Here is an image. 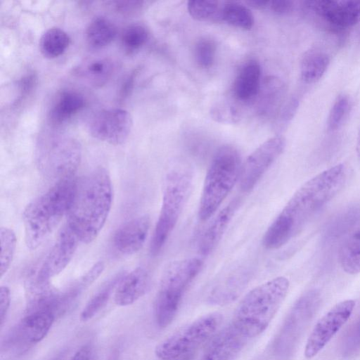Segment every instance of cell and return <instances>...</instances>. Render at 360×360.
Returning a JSON list of instances; mask_svg holds the SVG:
<instances>
[{
    "label": "cell",
    "mask_w": 360,
    "mask_h": 360,
    "mask_svg": "<svg viewBox=\"0 0 360 360\" xmlns=\"http://www.w3.org/2000/svg\"><path fill=\"white\" fill-rule=\"evenodd\" d=\"M299 105L298 100L296 98H290L283 107L280 115V124L282 126L287 124L293 117L297 107Z\"/></svg>",
    "instance_id": "74e56055"
},
{
    "label": "cell",
    "mask_w": 360,
    "mask_h": 360,
    "mask_svg": "<svg viewBox=\"0 0 360 360\" xmlns=\"http://www.w3.org/2000/svg\"><path fill=\"white\" fill-rule=\"evenodd\" d=\"M360 348V320L348 333L342 346L344 355L349 356Z\"/></svg>",
    "instance_id": "d590c367"
},
{
    "label": "cell",
    "mask_w": 360,
    "mask_h": 360,
    "mask_svg": "<svg viewBox=\"0 0 360 360\" xmlns=\"http://www.w3.org/2000/svg\"><path fill=\"white\" fill-rule=\"evenodd\" d=\"M150 285L148 272L137 267L122 276L115 289L114 300L117 305L125 307L132 304L147 291Z\"/></svg>",
    "instance_id": "ac0fdd59"
},
{
    "label": "cell",
    "mask_w": 360,
    "mask_h": 360,
    "mask_svg": "<svg viewBox=\"0 0 360 360\" xmlns=\"http://www.w3.org/2000/svg\"><path fill=\"white\" fill-rule=\"evenodd\" d=\"M134 83V76L130 75L124 83L123 87L121 89V96L122 97L126 96L129 91L131 89Z\"/></svg>",
    "instance_id": "7bdbcfd3"
},
{
    "label": "cell",
    "mask_w": 360,
    "mask_h": 360,
    "mask_svg": "<svg viewBox=\"0 0 360 360\" xmlns=\"http://www.w3.org/2000/svg\"><path fill=\"white\" fill-rule=\"evenodd\" d=\"M352 109L350 98L345 94L337 97L328 117L327 129L334 131L340 129L347 119Z\"/></svg>",
    "instance_id": "1f68e13d"
},
{
    "label": "cell",
    "mask_w": 360,
    "mask_h": 360,
    "mask_svg": "<svg viewBox=\"0 0 360 360\" xmlns=\"http://www.w3.org/2000/svg\"><path fill=\"white\" fill-rule=\"evenodd\" d=\"M15 232L8 227L0 229V274L1 278L8 271L12 263L16 248Z\"/></svg>",
    "instance_id": "4dcf8cb0"
},
{
    "label": "cell",
    "mask_w": 360,
    "mask_h": 360,
    "mask_svg": "<svg viewBox=\"0 0 360 360\" xmlns=\"http://www.w3.org/2000/svg\"><path fill=\"white\" fill-rule=\"evenodd\" d=\"M216 53L214 41L208 38L200 39L195 47V58L198 65L209 68L214 63Z\"/></svg>",
    "instance_id": "836d02e7"
},
{
    "label": "cell",
    "mask_w": 360,
    "mask_h": 360,
    "mask_svg": "<svg viewBox=\"0 0 360 360\" xmlns=\"http://www.w3.org/2000/svg\"><path fill=\"white\" fill-rule=\"evenodd\" d=\"M338 260L342 270L348 274L360 273V228L353 232L341 245Z\"/></svg>",
    "instance_id": "d4e9b609"
},
{
    "label": "cell",
    "mask_w": 360,
    "mask_h": 360,
    "mask_svg": "<svg viewBox=\"0 0 360 360\" xmlns=\"http://www.w3.org/2000/svg\"><path fill=\"white\" fill-rule=\"evenodd\" d=\"M214 120L221 123L237 122L241 116L240 110L233 103L226 101L216 103L210 110Z\"/></svg>",
    "instance_id": "e575fe53"
},
{
    "label": "cell",
    "mask_w": 360,
    "mask_h": 360,
    "mask_svg": "<svg viewBox=\"0 0 360 360\" xmlns=\"http://www.w3.org/2000/svg\"><path fill=\"white\" fill-rule=\"evenodd\" d=\"M116 34V27L110 20L104 17H97L87 27L86 39L90 46L100 49L110 44Z\"/></svg>",
    "instance_id": "484cf974"
},
{
    "label": "cell",
    "mask_w": 360,
    "mask_h": 360,
    "mask_svg": "<svg viewBox=\"0 0 360 360\" xmlns=\"http://www.w3.org/2000/svg\"><path fill=\"white\" fill-rule=\"evenodd\" d=\"M79 240L73 231L65 224L45 257L34 278L39 283H49L53 277L63 271L72 260Z\"/></svg>",
    "instance_id": "5bb4252c"
},
{
    "label": "cell",
    "mask_w": 360,
    "mask_h": 360,
    "mask_svg": "<svg viewBox=\"0 0 360 360\" xmlns=\"http://www.w3.org/2000/svg\"><path fill=\"white\" fill-rule=\"evenodd\" d=\"M304 11L335 30L360 22V1L312 0L303 2Z\"/></svg>",
    "instance_id": "7c38bea8"
},
{
    "label": "cell",
    "mask_w": 360,
    "mask_h": 360,
    "mask_svg": "<svg viewBox=\"0 0 360 360\" xmlns=\"http://www.w3.org/2000/svg\"><path fill=\"white\" fill-rule=\"evenodd\" d=\"M269 1H263V0H253V1H247L246 3L255 8H257V9H266V8H269Z\"/></svg>",
    "instance_id": "b9f144b4"
},
{
    "label": "cell",
    "mask_w": 360,
    "mask_h": 360,
    "mask_svg": "<svg viewBox=\"0 0 360 360\" xmlns=\"http://www.w3.org/2000/svg\"><path fill=\"white\" fill-rule=\"evenodd\" d=\"M148 37V33L144 26L134 24L124 29L121 37V41L126 51L134 52L146 44Z\"/></svg>",
    "instance_id": "d6a6232c"
},
{
    "label": "cell",
    "mask_w": 360,
    "mask_h": 360,
    "mask_svg": "<svg viewBox=\"0 0 360 360\" xmlns=\"http://www.w3.org/2000/svg\"><path fill=\"white\" fill-rule=\"evenodd\" d=\"M150 226L148 215L140 216L124 223L114 233V247L122 255H130L136 253L144 245Z\"/></svg>",
    "instance_id": "2e32d148"
},
{
    "label": "cell",
    "mask_w": 360,
    "mask_h": 360,
    "mask_svg": "<svg viewBox=\"0 0 360 360\" xmlns=\"http://www.w3.org/2000/svg\"><path fill=\"white\" fill-rule=\"evenodd\" d=\"M70 37L63 30L52 27L45 31L39 39V49L48 58H55L62 55L70 44Z\"/></svg>",
    "instance_id": "4316f807"
},
{
    "label": "cell",
    "mask_w": 360,
    "mask_h": 360,
    "mask_svg": "<svg viewBox=\"0 0 360 360\" xmlns=\"http://www.w3.org/2000/svg\"><path fill=\"white\" fill-rule=\"evenodd\" d=\"M295 6V1H270L268 8L276 14L285 15L292 11Z\"/></svg>",
    "instance_id": "f35d334b"
},
{
    "label": "cell",
    "mask_w": 360,
    "mask_h": 360,
    "mask_svg": "<svg viewBox=\"0 0 360 360\" xmlns=\"http://www.w3.org/2000/svg\"><path fill=\"white\" fill-rule=\"evenodd\" d=\"M222 321L219 312L192 321L160 342L155 348V356L160 360H177L189 355L214 336Z\"/></svg>",
    "instance_id": "ba28073f"
},
{
    "label": "cell",
    "mask_w": 360,
    "mask_h": 360,
    "mask_svg": "<svg viewBox=\"0 0 360 360\" xmlns=\"http://www.w3.org/2000/svg\"><path fill=\"white\" fill-rule=\"evenodd\" d=\"M240 199L235 198L217 212L205 229L198 243V250L202 255H208L217 247L236 213Z\"/></svg>",
    "instance_id": "e0dca14e"
},
{
    "label": "cell",
    "mask_w": 360,
    "mask_h": 360,
    "mask_svg": "<svg viewBox=\"0 0 360 360\" xmlns=\"http://www.w3.org/2000/svg\"><path fill=\"white\" fill-rule=\"evenodd\" d=\"M84 104V99L79 93L74 91H63L51 109V118L54 122H63L79 112Z\"/></svg>",
    "instance_id": "cb8c5ba5"
},
{
    "label": "cell",
    "mask_w": 360,
    "mask_h": 360,
    "mask_svg": "<svg viewBox=\"0 0 360 360\" xmlns=\"http://www.w3.org/2000/svg\"><path fill=\"white\" fill-rule=\"evenodd\" d=\"M193 181L191 169L185 165L172 167L166 174L159 217L150 245L153 256L158 255L174 229L187 200Z\"/></svg>",
    "instance_id": "52a82bcc"
},
{
    "label": "cell",
    "mask_w": 360,
    "mask_h": 360,
    "mask_svg": "<svg viewBox=\"0 0 360 360\" xmlns=\"http://www.w3.org/2000/svg\"><path fill=\"white\" fill-rule=\"evenodd\" d=\"M261 88V67L255 60L245 63L233 85V95L240 103H248L258 96Z\"/></svg>",
    "instance_id": "d6986e66"
},
{
    "label": "cell",
    "mask_w": 360,
    "mask_h": 360,
    "mask_svg": "<svg viewBox=\"0 0 360 360\" xmlns=\"http://www.w3.org/2000/svg\"><path fill=\"white\" fill-rule=\"evenodd\" d=\"M356 303L353 300L334 305L315 324L304 347V356L311 359L319 353L350 318Z\"/></svg>",
    "instance_id": "8fae6325"
},
{
    "label": "cell",
    "mask_w": 360,
    "mask_h": 360,
    "mask_svg": "<svg viewBox=\"0 0 360 360\" xmlns=\"http://www.w3.org/2000/svg\"><path fill=\"white\" fill-rule=\"evenodd\" d=\"M347 176L346 166L339 163L304 182L266 231L263 245L268 250L278 249L295 237L311 218L342 190Z\"/></svg>",
    "instance_id": "6da1fadb"
},
{
    "label": "cell",
    "mask_w": 360,
    "mask_h": 360,
    "mask_svg": "<svg viewBox=\"0 0 360 360\" xmlns=\"http://www.w3.org/2000/svg\"><path fill=\"white\" fill-rule=\"evenodd\" d=\"M290 288L285 276H278L250 290L237 305L231 324L248 340L268 328Z\"/></svg>",
    "instance_id": "277c9868"
},
{
    "label": "cell",
    "mask_w": 360,
    "mask_h": 360,
    "mask_svg": "<svg viewBox=\"0 0 360 360\" xmlns=\"http://www.w3.org/2000/svg\"><path fill=\"white\" fill-rule=\"evenodd\" d=\"M224 2L215 1H189L187 9L190 15L199 21H221Z\"/></svg>",
    "instance_id": "f546056e"
},
{
    "label": "cell",
    "mask_w": 360,
    "mask_h": 360,
    "mask_svg": "<svg viewBox=\"0 0 360 360\" xmlns=\"http://www.w3.org/2000/svg\"><path fill=\"white\" fill-rule=\"evenodd\" d=\"M93 348L90 345H84L72 356L69 360H92Z\"/></svg>",
    "instance_id": "60d3db41"
},
{
    "label": "cell",
    "mask_w": 360,
    "mask_h": 360,
    "mask_svg": "<svg viewBox=\"0 0 360 360\" xmlns=\"http://www.w3.org/2000/svg\"><path fill=\"white\" fill-rule=\"evenodd\" d=\"M11 304V291L8 286L1 285L0 288V324L5 321Z\"/></svg>",
    "instance_id": "8d00e7d4"
},
{
    "label": "cell",
    "mask_w": 360,
    "mask_h": 360,
    "mask_svg": "<svg viewBox=\"0 0 360 360\" xmlns=\"http://www.w3.org/2000/svg\"><path fill=\"white\" fill-rule=\"evenodd\" d=\"M77 179L59 181L47 191L30 202L22 213L25 241L35 250L68 214L75 193Z\"/></svg>",
    "instance_id": "3957f363"
},
{
    "label": "cell",
    "mask_w": 360,
    "mask_h": 360,
    "mask_svg": "<svg viewBox=\"0 0 360 360\" xmlns=\"http://www.w3.org/2000/svg\"><path fill=\"white\" fill-rule=\"evenodd\" d=\"M20 321V333L30 343L41 342L49 333L54 322V311L51 309L30 310Z\"/></svg>",
    "instance_id": "ffe728a7"
},
{
    "label": "cell",
    "mask_w": 360,
    "mask_h": 360,
    "mask_svg": "<svg viewBox=\"0 0 360 360\" xmlns=\"http://www.w3.org/2000/svg\"><path fill=\"white\" fill-rule=\"evenodd\" d=\"M112 198V181L105 169L96 168L77 180L66 224L80 242L87 244L97 238L110 214Z\"/></svg>",
    "instance_id": "7a4b0ae2"
},
{
    "label": "cell",
    "mask_w": 360,
    "mask_h": 360,
    "mask_svg": "<svg viewBox=\"0 0 360 360\" xmlns=\"http://www.w3.org/2000/svg\"><path fill=\"white\" fill-rule=\"evenodd\" d=\"M113 61L107 58H97L85 60L74 70L77 77L89 84L101 86L106 84L115 72Z\"/></svg>",
    "instance_id": "44dd1931"
},
{
    "label": "cell",
    "mask_w": 360,
    "mask_h": 360,
    "mask_svg": "<svg viewBox=\"0 0 360 360\" xmlns=\"http://www.w3.org/2000/svg\"><path fill=\"white\" fill-rule=\"evenodd\" d=\"M329 64L330 57L325 51L319 49L307 50L300 60V72L302 81L309 84L319 82Z\"/></svg>",
    "instance_id": "7402d4cb"
},
{
    "label": "cell",
    "mask_w": 360,
    "mask_h": 360,
    "mask_svg": "<svg viewBox=\"0 0 360 360\" xmlns=\"http://www.w3.org/2000/svg\"><path fill=\"white\" fill-rule=\"evenodd\" d=\"M248 340L231 323L214 335L198 360H236Z\"/></svg>",
    "instance_id": "9a60e30c"
},
{
    "label": "cell",
    "mask_w": 360,
    "mask_h": 360,
    "mask_svg": "<svg viewBox=\"0 0 360 360\" xmlns=\"http://www.w3.org/2000/svg\"><path fill=\"white\" fill-rule=\"evenodd\" d=\"M241 167V157L235 147L223 146L214 153L200 199L198 217L201 221H207L216 213L239 180Z\"/></svg>",
    "instance_id": "5b68a950"
},
{
    "label": "cell",
    "mask_w": 360,
    "mask_h": 360,
    "mask_svg": "<svg viewBox=\"0 0 360 360\" xmlns=\"http://www.w3.org/2000/svg\"><path fill=\"white\" fill-rule=\"evenodd\" d=\"M285 146L282 136L271 137L257 148L242 163L239 176L240 190L248 193L252 190L269 168L281 155Z\"/></svg>",
    "instance_id": "30bf717a"
},
{
    "label": "cell",
    "mask_w": 360,
    "mask_h": 360,
    "mask_svg": "<svg viewBox=\"0 0 360 360\" xmlns=\"http://www.w3.org/2000/svg\"><path fill=\"white\" fill-rule=\"evenodd\" d=\"M203 262L191 257L171 262L165 269L154 303L156 324L167 327L175 319L188 286L202 269Z\"/></svg>",
    "instance_id": "8992f818"
},
{
    "label": "cell",
    "mask_w": 360,
    "mask_h": 360,
    "mask_svg": "<svg viewBox=\"0 0 360 360\" xmlns=\"http://www.w3.org/2000/svg\"><path fill=\"white\" fill-rule=\"evenodd\" d=\"M122 275H117L106 282L89 300L80 314V320H91L108 302L112 292L115 289Z\"/></svg>",
    "instance_id": "f1b7e54d"
},
{
    "label": "cell",
    "mask_w": 360,
    "mask_h": 360,
    "mask_svg": "<svg viewBox=\"0 0 360 360\" xmlns=\"http://www.w3.org/2000/svg\"><path fill=\"white\" fill-rule=\"evenodd\" d=\"M112 4L115 9L120 12L124 13H131L134 11L139 10L142 5L141 1H112Z\"/></svg>",
    "instance_id": "ab89813d"
},
{
    "label": "cell",
    "mask_w": 360,
    "mask_h": 360,
    "mask_svg": "<svg viewBox=\"0 0 360 360\" xmlns=\"http://www.w3.org/2000/svg\"><path fill=\"white\" fill-rule=\"evenodd\" d=\"M222 21L238 28L248 30L255 23L250 10L238 2H224L221 12Z\"/></svg>",
    "instance_id": "83f0119b"
},
{
    "label": "cell",
    "mask_w": 360,
    "mask_h": 360,
    "mask_svg": "<svg viewBox=\"0 0 360 360\" xmlns=\"http://www.w3.org/2000/svg\"><path fill=\"white\" fill-rule=\"evenodd\" d=\"M285 94V86L278 77L268 78L260 88L258 96V110L262 115H272L276 112L283 101Z\"/></svg>",
    "instance_id": "603a6c76"
},
{
    "label": "cell",
    "mask_w": 360,
    "mask_h": 360,
    "mask_svg": "<svg viewBox=\"0 0 360 360\" xmlns=\"http://www.w3.org/2000/svg\"><path fill=\"white\" fill-rule=\"evenodd\" d=\"M81 156L77 141L63 137L46 138L37 145L36 164L43 176L56 183L75 176Z\"/></svg>",
    "instance_id": "9c48e42d"
},
{
    "label": "cell",
    "mask_w": 360,
    "mask_h": 360,
    "mask_svg": "<svg viewBox=\"0 0 360 360\" xmlns=\"http://www.w3.org/2000/svg\"><path fill=\"white\" fill-rule=\"evenodd\" d=\"M132 127V117L127 110L111 108L97 112L90 120L89 129L96 139L120 145L128 139Z\"/></svg>",
    "instance_id": "4fadbf2b"
},
{
    "label": "cell",
    "mask_w": 360,
    "mask_h": 360,
    "mask_svg": "<svg viewBox=\"0 0 360 360\" xmlns=\"http://www.w3.org/2000/svg\"><path fill=\"white\" fill-rule=\"evenodd\" d=\"M356 152L357 158L360 162V128L358 131L357 136H356Z\"/></svg>",
    "instance_id": "ee69618b"
}]
</instances>
